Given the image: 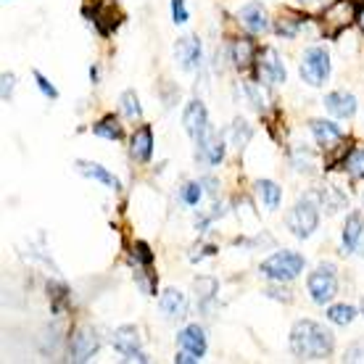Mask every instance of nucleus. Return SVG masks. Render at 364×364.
<instances>
[{
    "instance_id": "nucleus-1",
    "label": "nucleus",
    "mask_w": 364,
    "mask_h": 364,
    "mask_svg": "<svg viewBox=\"0 0 364 364\" xmlns=\"http://www.w3.org/2000/svg\"><path fill=\"white\" fill-rule=\"evenodd\" d=\"M336 348V338L330 330L314 319H299L291 330V351L299 359H328Z\"/></svg>"
},
{
    "instance_id": "nucleus-2",
    "label": "nucleus",
    "mask_w": 364,
    "mask_h": 364,
    "mask_svg": "<svg viewBox=\"0 0 364 364\" xmlns=\"http://www.w3.org/2000/svg\"><path fill=\"white\" fill-rule=\"evenodd\" d=\"M359 14H362V9H359L356 0H333L325 9V14L319 16V29L328 40H336L341 32L354 27L359 21Z\"/></svg>"
},
{
    "instance_id": "nucleus-3",
    "label": "nucleus",
    "mask_w": 364,
    "mask_h": 364,
    "mask_svg": "<svg viewBox=\"0 0 364 364\" xmlns=\"http://www.w3.org/2000/svg\"><path fill=\"white\" fill-rule=\"evenodd\" d=\"M301 269H304V256L296 251H277L267 262H262L259 272L272 282H291L293 277H299Z\"/></svg>"
},
{
    "instance_id": "nucleus-4",
    "label": "nucleus",
    "mask_w": 364,
    "mask_h": 364,
    "mask_svg": "<svg viewBox=\"0 0 364 364\" xmlns=\"http://www.w3.org/2000/svg\"><path fill=\"white\" fill-rule=\"evenodd\" d=\"M330 77V53L325 48L311 46L301 58V80L311 87H322Z\"/></svg>"
},
{
    "instance_id": "nucleus-5",
    "label": "nucleus",
    "mask_w": 364,
    "mask_h": 364,
    "mask_svg": "<svg viewBox=\"0 0 364 364\" xmlns=\"http://www.w3.org/2000/svg\"><path fill=\"white\" fill-rule=\"evenodd\" d=\"M317 225H319V211H317L314 198L299 200V203L291 209V214H288V228H291L293 235L301 237V240L314 235Z\"/></svg>"
},
{
    "instance_id": "nucleus-6",
    "label": "nucleus",
    "mask_w": 364,
    "mask_h": 364,
    "mask_svg": "<svg viewBox=\"0 0 364 364\" xmlns=\"http://www.w3.org/2000/svg\"><path fill=\"white\" fill-rule=\"evenodd\" d=\"M309 296L314 304H328L338 293V280H336V267L333 264H319L306 280Z\"/></svg>"
},
{
    "instance_id": "nucleus-7",
    "label": "nucleus",
    "mask_w": 364,
    "mask_h": 364,
    "mask_svg": "<svg viewBox=\"0 0 364 364\" xmlns=\"http://www.w3.org/2000/svg\"><path fill=\"white\" fill-rule=\"evenodd\" d=\"M256 77L262 85H280L285 82V64L274 48H264L256 55Z\"/></svg>"
},
{
    "instance_id": "nucleus-8",
    "label": "nucleus",
    "mask_w": 364,
    "mask_h": 364,
    "mask_svg": "<svg viewBox=\"0 0 364 364\" xmlns=\"http://www.w3.org/2000/svg\"><path fill=\"white\" fill-rule=\"evenodd\" d=\"M114 348L124 356V362H148V356L140 351V333L132 325L114 330Z\"/></svg>"
},
{
    "instance_id": "nucleus-9",
    "label": "nucleus",
    "mask_w": 364,
    "mask_h": 364,
    "mask_svg": "<svg viewBox=\"0 0 364 364\" xmlns=\"http://www.w3.org/2000/svg\"><path fill=\"white\" fill-rule=\"evenodd\" d=\"M90 18H92V24L98 27L100 35H111V32L122 24L124 14H122V9H119L117 0H98V3L92 6Z\"/></svg>"
},
{
    "instance_id": "nucleus-10",
    "label": "nucleus",
    "mask_w": 364,
    "mask_h": 364,
    "mask_svg": "<svg viewBox=\"0 0 364 364\" xmlns=\"http://www.w3.org/2000/svg\"><path fill=\"white\" fill-rule=\"evenodd\" d=\"M311 132L317 137V143L322 146L325 154H333L338 151V159L343 156V129L333 124V122H325V119H311Z\"/></svg>"
},
{
    "instance_id": "nucleus-11",
    "label": "nucleus",
    "mask_w": 364,
    "mask_h": 364,
    "mask_svg": "<svg viewBox=\"0 0 364 364\" xmlns=\"http://www.w3.org/2000/svg\"><path fill=\"white\" fill-rule=\"evenodd\" d=\"M98 348L100 338L90 328H80L72 336V341H69V354H72L74 362H90L92 356L98 354Z\"/></svg>"
},
{
    "instance_id": "nucleus-12",
    "label": "nucleus",
    "mask_w": 364,
    "mask_h": 364,
    "mask_svg": "<svg viewBox=\"0 0 364 364\" xmlns=\"http://www.w3.org/2000/svg\"><path fill=\"white\" fill-rule=\"evenodd\" d=\"M182 124L188 129V135L198 143L200 137L209 135V114H206V106L200 100H191L185 106V114H182Z\"/></svg>"
},
{
    "instance_id": "nucleus-13",
    "label": "nucleus",
    "mask_w": 364,
    "mask_h": 364,
    "mask_svg": "<svg viewBox=\"0 0 364 364\" xmlns=\"http://www.w3.org/2000/svg\"><path fill=\"white\" fill-rule=\"evenodd\" d=\"M174 61H177V66L180 69H185V72H193V69H198L200 64V43L198 37H180L177 40V46H174Z\"/></svg>"
},
{
    "instance_id": "nucleus-14",
    "label": "nucleus",
    "mask_w": 364,
    "mask_h": 364,
    "mask_svg": "<svg viewBox=\"0 0 364 364\" xmlns=\"http://www.w3.org/2000/svg\"><path fill=\"white\" fill-rule=\"evenodd\" d=\"M159 309H161V314H164L166 319H182V317H188V299H185L182 291L169 288V291L161 293Z\"/></svg>"
},
{
    "instance_id": "nucleus-15",
    "label": "nucleus",
    "mask_w": 364,
    "mask_h": 364,
    "mask_svg": "<svg viewBox=\"0 0 364 364\" xmlns=\"http://www.w3.org/2000/svg\"><path fill=\"white\" fill-rule=\"evenodd\" d=\"M196 146H198V154H196V156H198L200 161H206L209 166L222 164V159H225V140L214 135L211 129H209V135L200 137Z\"/></svg>"
},
{
    "instance_id": "nucleus-16",
    "label": "nucleus",
    "mask_w": 364,
    "mask_h": 364,
    "mask_svg": "<svg viewBox=\"0 0 364 364\" xmlns=\"http://www.w3.org/2000/svg\"><path fill=\"white\" fill-rule=\"evenodd\" d=\"M154 154V132L148 124H143L140 129H135V135L129 140V156L135 159L137 164H146Z\"/></svg>"
},
{
    "instance_id": "nucleus-17",
    "label": "nucleus",
    "mask_w": 364,
    "mask_h": 364,
    "mask_svg": "<svg viewBox=\"0 0 364 364\" xmlns=\"http://www.w3.org/2000/svg\"><path fill=\"white\" fill-rule=\"evenodd\" d=\"M240 21L243 27L251 32V35H262L269 29V18H267V11L262 9V3H248L240 9Z\"/></svg>"
},
{
    "instance_id": "nucleus-18",
    "label": "nucleus",
    "mask_w": 364,
    "mask_h": 364,
    "mask_svg": "<svg viewBox=\"0 0 364 364\" xmlns=\"http://www.w3.org/2000/svg\"><path fill=\"white\" fill-rule=\"evenodd\" d=\"M325 109L338 119H351L356 114V98L351 92H330L325 95Z\"/></svg>"
},
{
    "instance_id": "nucleus-19",
    "label": "nucleus",
    "mask_w": 364,
    "mask_h": 364,
    "mask_svg": "<svg viewBox=\"0 0 364 364\" xmlns=\"http://www.w3.org/2000/svg\"><path fill=\"white\" fill-rule=\"evenodd\" d=\"M177 343H180V348H185V351L198 354L200 359L206 354V336H203V328H198V325H188L185 330H180V333H177Z\"/></svg>"
},
{
    "instance_id": "nucleus-20",
    "label": "nucleus",
    "mask_w": 364,
    "mask_h": 364,
    "mask_svg": "<svg viewBox=\"0 0 364 364\" xmlns=\"http://www.w3.org/2000/svg\"><path fill=\"white\" fill-rule=\"evenodd\" d=\"M74 166H77V172H80V174H85V177H90V180L100 182V185H106L109 191H119V188H122L117 177H114L106 166L95 164V161H77Z\"/></svg>"
},
{
    "instance_id": "nucleus-21",
    "label": "nucleus",
    "mask_w": 364,
    "mask_h": 364,
    "mask_svg": "<svg viewBox=\"0 0 364 364\" xmlns=\"http://www.w3.org/2000/svg\"><path fill=\"white\" fill-rule=\"evenodd\" d=\"M256 55L259 53H256V46L251 37H237L232 43V61H235L240 72H246V69H251L256 64Z\"/></svg>"
},
{
    "instance_id": "nucleus-22",
    "label": "nucleus",
    "mask_w": 364,
    "mask_h": 364,
    "mask_svg": "<svg viewBox=\"0 0 364 364\" xmlns=\"http://www.w3.org/2000/svg\"><path fill=\"white\" fill-rule=\"evenodd\" d=\"M362 232H364V219H362V214H359V211L348 214L346 225H343V251H346V254L356 251L359 240H362Z\"/></svg>"
},
{
    "instance_id": "nucleus-23",
    "label": "nucleus",
    "mask_w": 364,
    "mask_h": 364,
    "mask_svg": "<svg viewBox=\"0 0 364 364\" xmlns=\"http://www.w3.org/2000/svg\"><path fill=\"white\" fill-rule=\"evenodd\" d=\"M301 27H304V16L293 14V11H282L280 16H277V21H274V32L280 37H288V40L299 35Z\"/></svg>"
},
{
    "instance_id": "nucleus-24",
    "label": "nucleus",
    "mask_w": 364,
    "mask_h": 364,
    "mask_svg": "<svg viewBox=\"0 0 364 364\" xmlns=\"http://www.w3.org/2000/svg\"><path fill=\"white\" fill-rule=\"evenodd\" d=\"M92 135L106 137V140H122L124 129H122V124H119V119L111 114V117H103L100 122L92 124Z\"/></svg>"
},
{
    "instance_id": "nucleus-25",
    "label": "nucleus",
    "mask_w": 364,
    "mask_h": 364,
    "mask_svg": "<svg viewBox=\"0 0 364 364\" xmlns=\"http://www.w3.org/2000/svg\"><path fill=\"white\" fill-rule=\"evenodd\" d=\"M256 193H259V198L264 200V206L269 211H274L277 206H280L282 191L277 188V182H272V180H259V182H256Z\"/></svg>"
},
{
    "instance_id": "nucleus-26",
    "label": "nucleus",
    "mask_w": 364,
    "mask_h": 364,
    "mask_svg": "<svg viewBox=\"0 0 364 364\" xmlns=\"http://www.w3.org/2000/svg\"><path fill=\"white\" fill-rule=\"evenodd\" d=\"M119 106H122V114L127 119H140L143 117V106H140V98H137L135 90H124L122 92V98H119Z\"/></svg>"
},
{
    "instance_id": "nucleus-27",
    "label": "nucleus",
    "mask_w": 364,
    "mask_h": 364,
    "mask_svg": "<svg viewBox=\"0 0 364 364\" xmlns=\"http://www.w3.org/2000/svg\"><path fill=\"white\" fill-rule=\"evenodd\" d=\"M354 317H356V309L354 306H348V304H336V306H330V311H328L330 322H333V325H341V328L351 325Z\"/></svg>"
},
{
    "instance_id": "nucleus-28",
    "label": "nucleus",
    "mask_w": 364,
    "mask_h": 364,
    "mask_svg": "<svg viewBox=\"0 0 364 364\" xmlns=\"http://www.w3.org/2000/svg\"><path fill=\"white\" fill-rule=\"evenodd\" d=\"M343 166H346V172L351 174L354 180H364V151L362 148L348 151V156L343 159Z\"/></svg>"
},
{
    "instance_id": "nucleus-29",
    "label": "nucleus",
    "mask_w": 364,
    "mask_h": 364,
    "mask_svg": "<svg viewBox=\"0 0 364 364\" xmlns=\"http://www.w3.org/2000/svg\"><path fill=\"white\" fill-rule=\"evenodd\" d=\"M230 135H232L235 148H243L248 140H251V127H248L243 119H235V122H232V127H230Z\"/></svg>"
},
{
    "instance_id": "nucleus-30",
    "label": "nucleus",
    "mask_w": 364,
    "mask_h": 364,
    "mask_svg": "<svg viewBox=\"0 0 364 364\" xmlns=\"http://www.w3.org/2000/svg\"><path fill=\"white\" fill-rule=\"evenodd\" d=\"M217 280H211V277H203V280L196 282V296H198L200 304H209L214 299V293H217Z\"/></svg>"
},
{
    "instance_id": "nucleus-31",
    "label": "nucleus",
    "mask_w": 364,
    "mask_h": 364,
    "mask_svg": "<svg viewBox=\"0 0 364 364\" xmlns=\"http://www.w3.org/2000/svg\"><path fill=\"white\" fill-rule=\"evenodd\" d=\"M293 166H296L299 172H311V169H314L311 154L306 151V148H301V146L293 148Z\"/></svg>"
},
{
    "instance_id": "nucleus-32",
    "label": "nucleus",
    "mask_w": 364,
    "mask_h": 364,
    "mask_svg": "<svg viewBox=\"0 0 364 364\" xmlns=\"http://www.w3.org/2000/svg\"><path fill=\"white\" fill-rule=\"evenodd\" d=\"M200 196H203V191H200V182H188V185H182V191H180L182 203L196 206V203L200 200Z\"/></svg>"
},
{
    "instance_id": "nucleus-33",
    "label": "nucleus",
    "mask_w": 364,
    "mask_h": 364,
    "mask_svg": "<svg viewBox=\"0 0 364 364\" xmlns=\"http://www.w3.org/2000/svg\"><path fill=\"white\" fill-rule=\"evenodd\" d=\"M32 77H35V82H37V87H40V92L46 95V98H50V100H55L58 98V90L53 87V82L48 80V77H43L40 72H32Z\"/></svg>"
},
{
    "instance_id": "nucleus-34",
    "label": "nucleus",
    "mask_w": 364,
    "mask_h": 364,
    "mask_svg": "<svg viewBox=\"0 0 364 364\" xmlns=\"http://www.w3.org/2000/svg\"><path fill=\"white\" fill-rule=\"evenodd\" d=\"M135 254H132V262L135 264H143V267H151V262H154V254H151V248L146 246V243H135V248H132Z\"/></svg>"
},
{
    "instance_id": "nucleus-35",
    "label": "nucleus",
    "mask_w": 364,
    "mask_h": 364,
    "mask_svg": "<svg viewBox=\"0 0 364 364\" xmlns=\"http://www.w3.org/2000/svg\"><path fill=\"white\" fill-rule=\"evenodd\" d=\"M172 21H174V24H185V21H188V9H185V0H172Z\"/></svg>"
},
{
    "instance_id": "nucleus-36",
    "label": "nucleus",
    "mask_w": 364,
    "mask_h": 364,
    "mask_svg": "<svg viewBox=\"0 0 364 364\" xmlns=\"http://www.w3.org/2000/svg\"><path fill=\"white\" fill-rule=\"evenodd\" d=\"M243 90H246L248 100H251V106H254V109L262 111V106H264V98L259 95V87H256L254 82H246V87H243Z\"/></svg>"
},
{
    "instance_id": "nucleus-37",
    "label": "nucleus",
    "mask_w": 364,
    "mask_h": 364,
    "mask_svg": "<svg viewBox=\"0 0 364 364\" xmlns=\"http://www.w3.org/2000/svg\"><path fill=\"white\" fill-rule=\"evenodd\" d=\"M14 85H16V77L14 74H3V100L9 103L11 95H14Z\"/></svg>"
},
{
    "instance_id": "nucleus-38",
    "label": "nucleus",
    "mask_w": 364,
    "mask_h": 364,
    "mask_svg": "<svg viewBox=\"0 0 364 364\" xmlns=\"http://www.w3.org/2000/svg\"><path fill=\"white\" fill-rule=\"evenodd\" d=\"M174 362H177V364H196V362H200V356L193 354V351H185V348H180V351H177V356H174Z\"/></svg>"
},
{
    "instance_id": "nucleus-39",
    "label": "nucleus",
    "mask_w": 364,
    "mask_h": 364,
    "mask_svg": "<svg viewBox=\"0 0 364 364\" xmlns=\"http://www.w3.org/2000/svg\"><path fill=\"white\" fill-rule=\"evenodd\" d=\"M269 296H272V299H282V301H291V291H285V288H282V291H277V288H269Z\"/></svg>"
},
{
    "instance_id": "nucleus-40",
    "label": "nucleus",
    "mask_w": 364,
    "mask_h": 364,
    "mask_svg": "<svg viewBox=\"0 0 364 364\" xmlns=\"http://www.w3.org/2000/svg\"><path fill=\"white\" fill-rule=\"evenodd\" d=\"M296 3H299V6H317L319 0H296Z\"/></svg>"
},
{
    "instance_id": "nucleus-41",
    "label": "nucleus",
    "mask_w": 364,
    "mask_h": 364,
    "mask_svg": "<svg viewBox=\"0 0 364 364\" xmlns=\"http://www.w3.org/2000/svg\"><path fill=\"white\" fill-rule=\"evenodd\" d=\"M359 24H362V32H364V11L359 14Z\"/></svg>"
},
{
    "instance_id": "nucleus-42",
    "label": "nucleus",
    "mask_w": 364,
    "mask_h": 364,
    "mask_svg": "<svg viewBox=\"0 0 364 364\" xmlns=\"http://www.w3.org/2000/svg\"><path fill=\"white\" fill-rule=\"evenodd\" d=\"M362 314H364V299H362Z\"/></svg>"
},
{
    "instance_id": "nucleus-43",
    "label": "nucleus",
    "mask_w": 364,
    "mask_h": 364,
    "mask_svg": "<svg viewBox=\"0 0 364 364\" xmlns=\"http://www.w3.org/2000/svg\"><path fill=\"white\" fill-rule=\"evenodd\" d=\"M356 3H364V0H356Z\"/></svg>"
}]
</instances>
